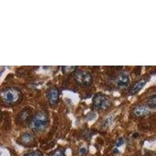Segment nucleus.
Returning a JSON list of instances; mask_svg holds the SVG:
<instances>
[{
  "label": "nucleus",
  "mask_w": 156,
  "mask_h": 156,
  "mask_svg": "<svg viewBox=\"0 0 156 156\" xmlns=\"http://www.w3.org/2000/svg\"><path fill=\"white\" fill-rule=\"evenodd\" d=\"M47 99L51 105H56L59 99V90L57 87H51L47 91Z\"/></svg>",
  "instance_id": "nucleus-7"
},
{
  "label": "nucleus",
  "mask_w": 156,
  "mask_h": 156,
  "mask_svg": "<svg viewBox=\"0 0 156 156\" xmlns=\"http://www.w3.org/2000/svg\"><path fill=\"white\" fill-rule=\"evenodd\" d=\"M112 105V101L108 96L103 94H97L93 98V108L98 111H105Z\"/></svg>",
  "instance_id": "nucleus-3"
},
{
  "label": "nucleus",
  "mask_w": 156,
  "mask_h": 156,
  "mask_svg": "<svg viewBox=\"0 0 156 156\" xmlns=\"http://www.w3.org/2000/svg\"><path fill=\"white\" fill-rule=\"evenodd\" d=\"M147 106L149 108H156V94H152L150 97L148 98V99H147Z\"/></svg>",
  "instance_id": "nucleus-10"
},
{
  "label": "nucleus",
  "mask_w": 156,
  "mask_h": 156,
  "mask_svg": "<svg viewBox=\"0 0 156 156\" xmlns=\"http://www.w3.org/2000/svg\"><path fill=\"white\" fill-rule=\"evenodd\" d=\"M22 98L20 90L16 87H5L1 90V99L7 105H15Z\"/></svg>",
  "instance_id": "nucleus-2"
},
{
  "label": "nucleus",
  "mask_w": 156,
  "mask_h": 156,
  "mask_svg": "<svg viewBox=\"0 0 156 156\" xmlns=\"http://www.w3.org/2000/svg\"><path fill=\"white\" fill-rule=\"evenodd\" d=\"M123 143H124V141L122 140V138H119V140H118V141H117V143H116V147H119V146L122 145V144H123Z\"/></svg>",
  "instance_id": "nucleus-15"
},
{
  "label": "nucleus",
  "mask_w": 156,
  "mask_h": 156,
  "mask_svg": "<svg viewBox=\"0 0 156 156\" xmlns=\"http://www.w3.org/2000/svg\"><path fill=\"white\" fill-rule=\"evenodd\" d=\"M29 127L35 133H40L46 129L48 125V116L42 111L36 112L30 117L28 122Z\"/></svg>",
  "instance_id": "nucleus-1"
},
{
  "label": "nucleus",
  "mask_w": 156,
  "mask_h": 156,
  "mask_svg": "<svg viewBox=\"0 0 156 156\" xmlns=\"http://www.w3.org/2000/svg\"><path fill=\"white\" fill-rule=\"evenodd\" d=\"M49 156H66L64 153V150L62 148H58L50 154Z\"/></svg>",
  "instance_id": "nucleus-12"
},
{
  "label": "nucleus",
  "mask_w": 156,
  "mask_h": 156,
  "mask_svg": "<svg viewBox=\"0 0 156 156\" xmlns=\"http://www.w3.org/2000/svg\"><path fill=\"white\" fill-rule=\"evenodd\" d=\"M73 79L77 84L82 87H90L93 82L91 74L83 70H76L73 74Z\"/></svg>",
  "instance_id": "nucleus-4"
},
{
  "label": "nucleus",
  "mask_w": 156,
  "mask_h": 156,
  "mask_svg": "<svg viewBox=\"0 0 156 156\" xmlns=\"http://www.w3.org/2000/svg\"><path fill=\"white\" fill-rule=\"evenodd\" d=\"M112 83L118 88H124V87H128L129 84V76L126 73L120 72L113 76Z\"/></svg>",
  "instance_id": "nucleus-5"
},
{
  "label": "nucleus",
  "mask_w": 156,
  "mask_h": 156,
  "mask_svg": "<svg viewBox=\"0 0 156 156\" xmlns=\"http://www.w3.org/2000/svg\"><path fill=\"white\" fill-rule=\"evenodd\" d=\"M151 112V108L145 105H138L132 110V114L136 118H144Z\"/></svg>",
  "instance_id": "nucleus-6"
},
{
  "label": "nucleus",
  "mask_w": 156,
  "mask_h": 156,
  "mask_svg": "<svg viewBox=\"0 0 156 156\" xmlns=\"http://www.w3.org/2000/svg\"><path fill=\"white\" fill-rule=\"evenodd\" d=\"M78 154L80 156H86L87 154V150L86 147H81V148L79 149L78 151Z\"/></svg>",
  "instance_id": "nucleus-14"
},
{
  "label": "nucleus",
  "mask_w": 156,
  "mask_h": 156,
  "mask_svg": "<svg viewBox=\"0 0 156 156\" xmlns=\"http://www.w3.org/2000/svg\"><path fill=\"white\" fill-rule=\"evenodd\" d=\"M33 141H34V136L29 133H23L20 137V142H21V144H24V145L30 144Z\"/></svg>",
  "instance_id": "nucleus-9"
},
{
  "label": "nucleus",
  "mask_w": 156,
  "mask_h": 156,
  "mask_svg": "<svg viewBox=\"0 0 156 156\" xmlns=\"http://www.w3.org/2000/svg\"><path fill=\"white\" fill-rule=\"evenodd\" d=\"M149 78L148 77H144L141 78L140 80H139L138 81L135 82L131 87H129L127 90L128 94L129 95H133V94H136V93H138L140 90H141L144 86L145 85L146 83L148 81Z\"/></svg>",
  "instance_id": "nucleus-8"
},
{
  "label": "nucleus",
  "mask_w": 156,
  "mask_h": 156,
  "mask_svg": "<svg viewBox=\"0 0 156 156\" xmlns=\"http://www.w3.org/2000/svg\"><path fill=\"white\" fill-rule=\"evenodd\" d=\"M24 156H43V154L40 151H32V152L27 153V154H25Z\"/></svg>",
  "instance_id": "nucleus-13"
},
{
  "label": "nucleus",
  "mask_w": 156,
  "mask_h": 156,
  "mask_svg": "<svg viewBox=\"0 0 156 156\" xmlns=\"http://www.w3.org/2000/svg\"><path fill=\"white\" fill-rule=\"evenodd\" d=\"M77 67L76 66H62V71L65 74H69L71 73H75Z\"/></svg>",
  "instance_id": "nucleus-11"
}]
</instances>
